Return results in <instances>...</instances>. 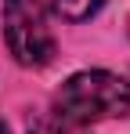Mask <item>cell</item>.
Wrapping results in <instances>:
<instances>
[{"label":"cell","instance_id":"6da1fadb","mask_svg":"<svg viewBox=\"0 0 130 134\" xmlns=\"http://www.w3.org/2000/svg\"><path fill=\"white\" fill-rule=\"evenodd\" d=\"M54 112L80 127H90L98 120L130 116V80L105 72V69L72 72L54 94Z\"/></svg>","mask_w":130,"mask_h":134},{"label":"cell","instance_id":"7a4b0ae2","mask_svg":"<svg viewBox=\"0 0 130 134\" xmlns=\"http://www.w3.org/2000/svg\"><path fill=\"white\" fill-rule=\"evenodd\" d=\"M4 40L15 62L25 69H43L54 62V33L43 18L40 0H4Z\"/></svg>","mask_w":130,"mask_h":134},{"label":"cell","instance_id":"3957f363","mask_svg":"<svg viewBox=\"0 0 130 134\" xmlns=\"http://www.w3.org/2000/svg\"><path fill=\"white\" fill-rule=\"evenodd\" d=\"M101 4L105 0H47V7L65 22H87L90 15H98Z\"/></svg>","mask_w":130,"mask_h":134},{"label":"cell","instance_id":"277c9868","mask_svg":"<svg viewBox=\"0 0 130 134\" xmlns=\"http://www.w3.org/2000/svg\"><path fill=\"white\" fill-rule=\"evenodd\" d=\"M29 134H87V131L80 123L58 116V112H40V116L29 120Z\"/></svg>","mask_w":130,"mask_h":134},{"label":"cell","instance_id":"5b68a950","mask_svg":"<svg viewBox=\"0 0 130 134\" xmlns=\"http://www.w3.org/2000/svg\"><path fill=\"white\" fill-rule=\"evenodd\" d=\"M0 134H7V123H4V120H0Z\"/></svg>","mask_w":130,"mask_h":134},{"label":"cell","instance_id":"8992f818","mask_svg":"<svg viewBox=\"0 0 130 134\" xmlns=\"http://www.w3.org/2000/svg\"><path fill=\"white\" fill-rule=\"evenodd\" d=\"M127 29H130V22H127Z\"/></svg>","mask_w":130,"mask_h":134}]
</instances>
